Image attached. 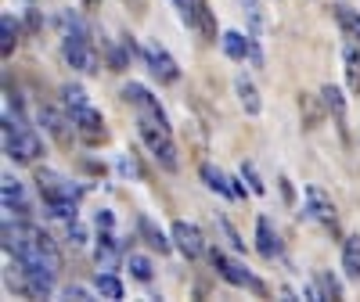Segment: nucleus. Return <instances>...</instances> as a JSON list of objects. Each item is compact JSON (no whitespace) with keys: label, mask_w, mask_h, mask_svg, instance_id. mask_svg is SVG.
<instances>
[{"label":"nucleus","mask_w":360,"mask_h":302,"mask_svg":"<svg viewBox=\"0 0 360 302\" xmlns=\"http://www.w3.org/2000/svg\"><path fill=\"white\" fill-rule=\"evenodd\" d=\"M123 101L137 108V130L148 144V151L155 155V162L169 173L180 169V159H176V144H173V133H169V123H166V115L159 108V101L148 94V90L141 83H130L123 86Z\"/></svg>","instance_id":"1"},{"label":"nucleus","mask_w":360,"mask_h":302,"mask_svg":"<svg viewBox=\"0 0 360 302\" xmlns=\"http://www.w3.org/2000/svg\"><path fill=\"white\" fill-rule=\"evenodd\" d=\"M37 184H40V195H44V205L51 209V216L76 220V202L83 198V188L69 184V180L58 176L54 169H37Z\"/></svg>","instance_id":"2"},{"label":"nucleus","mask_w":360,"mask_h":302,"mask_svg":"<svg viewBox=\"0 0 360 302\" xmlns=\"http://www.w3.org/2000/svg\"><path fill=\"white\" fill-rule=\"evenodd\" d=\"M4 155L15 159V162H33L40 155V137L29 130L22 119L15 115H4Z\"/></svg>","instance_id":"3"},{"label":"nucleus","mask_w":360,"mask_h":302,"mask_svg":"<svg viewBox=\"0 0 360 302\" xmlns=\"http://www.w3.org/2000/svg\"><path fill=\"white\" fill-rule=\"evenodd\" d=\"M62 54L65 62L79 72H98L101 58L94 51V44H90V33L86 29H69V33H62Z\"/></svg>","instance_id":"4"},{"label":"nucleus","mask_w":360,"mask_h":302,"mask_svg":"<svg viewBox=\"0 0 360 302\" xmlns=\"http://www.w3.org/2000/svg\"><path fill=\"white\" fill-rule=\"evenodd\" d=\"M209 263H213V270H217V274H220L227 284H234V288H249V291H256L259 298H266V284L256 281V277L249 274V266H245V263L227 259V256L217 252V249H209Z\"/></svg>","instance_id":"5"},{"label":"nucleus","mask_w":360,"mask_h":302,"mask_svg":"<svg viewBox=\"0 0 360 302\" xmlns=\"http://www.w3.org/2000/svg\"><path fill=\"white\" fill-rule=\"evenodd\" d=\"M72 123H76L79 140H86L90 147L108 144V130H105V119H101V112H98V108H90V105L72 108Z\"/></svg>","instance_id":"6"},{"label":"nucleus","mask_w":360,"mask_h":302,"mask_svg":"<svg viewBox=\"0 0 360 302\" xmlns=\"http://www.w3.org/2000/svg\"><path fill=\"white\" fill-rule=\"evenodd\" d=\"M141 54H144L148 69H152V76H155L159 83H176V79H180V65L173 62V54H169L162 44H155V40H152Z\"/></svg>","instance_id":"7"},{"label":"nucleus","mask_w":360,"mask_h":302,"mask_svg":"<svg viewBox=\"0 0 360 302\" xmlns=\"http://www.w3.org/2000/svg\"><path fill=\"white\" fill-rule=\"evenodd\" d=\"M307 213H310L317 223H324L328 230H332V237H339V216H335V205H332V198H328L317 184H310V188H307Z\"/></svg>","instance_id":"8"},{"label":"nucleus","mask_w":360,"mask_h":302,"mask_svg":"<svg viewBox=\"0 0 360 302\" xmlns=\"http://www.w3.org/2000/svg\"><path fill=\"white\" fill-rule=\"evenodd\" d=\"M184 25L195 29L202 44H217V15L209 11V0H191V11L184 15Z\"/></svg>","instance_id":"9"},{"label":"nucleus","mask_w":360,"mask_h":302,"mask_svg":"<svg viewBox=\"0 0 360 302\" xmlns=\"http://www.w3.org/2000/svg\"><path fill=\"white\" fill-rule=\"evenodd\" d=\"M40 123L58 140V147H72V137H79L76 133V123H72V119H65L58 108H40Z\"/></svg>","instance_id":"10"},{"label":"nucleus","mask_w":360,"mask_h":302,"mask_svg":"<svg viewBox=\"0 0 360 302\" xmlns=\"http://www.w3.org/2000/svg\"><path fill=\"white\" fill-rule=\"evenodd\" d=\"M173 241H176V249L184 252L188 259H198V256H205V252H209V249H205L202 230H198L195 223H184V220H176V223H173Z\"/></svg>","instance_id":"11"},{"label":"nucleus","mask_w":360,"mask_h":302,"mask_svg":"<svg viewBox=\"0 0 360 302\" xmlns=\"http://www.w3.org/2000/svg\"><path fill=\"white\" fill-rule=\"evenodd\" d=\"M321 101L328 108V115H335V126H339V137L349 144V126H346V98H342V90L339 86H321Z\"/></svg>","instance_id":"12"},{"label":"nucleus","mask_w":360,"mask_h":302,"mask_svg":"<svg viewBox=\"0 0 360 302\" xmlns=\"http://www.w3.org/2000/svg\"><path fill=\"white\" fill-rule=\"evenodd\" d=\"M256 249H259V256H263V259H274V256L281 252L278 230L270 227V220H266V216H259V220H256Z\"/></svg>","instance_id":"13"},{"label":"nucleus","mask_w":360,"mask_h":302,"mask_svg":"<svg viewBox=\"0 0 360 302\" xmlns=\"http://www.w3.org/2000/svg\"><path fill=\"white\" fill-rule=\"evenodd\" d=\"M94 263H98V270H115V266H119V241H115L108 230H101V237H98Z\"/></svg>","instance_id":"14"},{"label":"nucleus","mask_w":360,"mask_h":302,"mask_svg":"<svg viewBox=\"0 0 360 302\" xmlns=\"http://www.w3.org/2000/svg\"><path fill=\"white\" fill-rule=\"evenodd\" d=\"M4 209L8 213H15L18 220L29 216V205H25V195H22V184L15 176H4Z\"/></svg>","instance_id":"15"},{"label":"nucleus","mask_w":360,"mask_h":302,"mask_svg":"<svg viewBox=\"0 0 360 302\" xmlns=\"http://www.w3.org/2000/svg\"><path fill=\"white\" fill-rule=\"evenodd\" d=\"M234 90H238V101H242L245 115H259L263 101H259V90H256V83H252L249 76H238V79H234Z\"/></svg>","instance_id":"16"},{"label":"nucleus","mask_w":360,"mask_h":302,"mask_svg":"<svg viewBox=\"0 0 360 302\" xmlns=\"http://www.w3.org/2000/svg\"><path fill=\"white\" fill-rule=\"evenodd\" d=\"M137 230H141V237H144V245L152 249V252L166 256V252L173 249L169 241H166V234H162V230H159V227H155L152 220H148V216H141V220H137Z\"/></svg>","instance_id":"17"},{"label":"nucleus","mask_w":360,"mask_h":302,"mask_svg":"<svg viewBox=\"0 0 360 302\" xmlns=\"http://www.w3.org/2000/svg\"><path fill=\"white\" fill-rule=\"evenodd\" d=\"M220 44H224V54L231 58V62H245V58L252 54V40H245L242 33H234V29L220 37Z\"/></svg>","instance_id":"18"},{"label":"nucleus","mask_w":360,"mask_h":302,"mask_svg":"<svg viewBox=\"0 0 360 302\" xmlns=\"http://www.w3.org/2000/svg\"><path fill=\"white\" fill-rule=\"evenodd\" d=\"M342 270L353 281H360V234H349L342 241Z\"/></svg>","instance_id":"19"},{"label":"nucleus","mask_w":360,"mask_h":302,"mask_svg":"<svg viewBox=\"0 0 360 302\" xmlns=\"http://www.w3.org/2000/svg\"><path fill=\"white\" fill-rule=\"evenodd\" d=\"M328 108H324V101H317V98H310V94H299V115H303V126L307 130H317L321 126V115H324Z\"/></svg>","instance_id":"20"},{"label":"nucleus","mask_w":360,"mask_h":302,"mask_svg":"<svg viewBox=\"0 0 360 302\" xmlns=\"http://www.w3.org/2000/svg\"><path fill=\"white\" fill-rule=\"evenodd\" d=\"M332 11H335V22H339V29H342V37L353 40V44H360V15H356L353 8H346V4H339V8H332Z\"/></svg>","instance_id":"21"},{"label":"nucleus","mask_w":360,"mask_h":302,"mask_svg":"<svg viewBox=\"0 0 360 302\" xmlns=\"http://www.w3.org/2000/svg\"><path fill=\"white\" fill-rule=\"evenodd\" d=\"M18 47V22L11 15H0V54L11 58Z\"/></svg>","instance_id":"22"},{"label":"nucleus","mask_w":360,"mask_h":302,"mask_svg":"<svg viewBox=\"0 0 360 302\" xmlns=\"http://www.w3.org/2000/svg\"><path fill=\"white\" fill-rule=\"evenodd\" d=\"M98 295L108 298V302H119V298H123V281H119L112 270H101V274H98Z\"/></svg>","instance_id":"23"},{"label":"nucleus","mask_w":360,"mask_h":302,"mask_svg":"<svg viewBox=\"0 0 360 302\" xmlns=\"http://www.w3.org/2000/svg\"><path fill=\"white\" fill-rule=\"evenodd\" d=\"M346 83H349V94L360 98V51L356 47L346 51Z\"/></svg>","instance_id":"24"},{"label":"nucleus","mask_w":360,"mask_h":302,"mask_svg":"<svg viewBox=\"0 0 360 302\" xmlns=\"http://www.w3.org/2000/svg\"><path fill=\"white\" fill-rule=\"evenodd\" d=\"M202 180L209 188H213L217 195H227V198H234V188H231V180L220 173V169H213V166H202Z\"/></svg>","instance_id":"25"},{"label":"nucleus","mask_w":360,"mask_h":302,"mask_svg":"<svg viewBox=\"0 0 360 302\" xmlns=\"http://www.w3.org/2000/svg\"><path fill=\"white\" fill-rule=\"evenodd\" d=\"M317 291H321V298H328V302L342 298V284H339V277H335V274H328V270H321V274H317Z\"/></svg>","instance_id":"26"},{"label":"nucleus","mask_w":360,"mask_h":302,"mask_svg":"<svg viewBox=\"0 0 360 302\" xmlns=\"http://www.w3.org/2000/svg\"><path fill=\"white\" fill-rule=\"evenodd\" d=\"M127 266H130V274H134L137 281H152V259H144V256H130V259H127Z\"/></svg>","instance_id":"27"},{"label":"nucleus","mask_w":360,"mask_h":302,"mask_svg":"<svg viewBox=\"0 0 360 302\" xmlns=\"http://www.w3.org/2000/svg\"><path fill=\"white\" fill-rule=\"evenodd\" d=\"M242 176L249 180V191H252V195H266V184H263V180H259V173H256V169H252L249 162L242 166Z\"/></svg>","instance_id":"28"},{"label":"nucleus","mask_w":360,"mask_h":302,"mask_svg":"<svg viewBox=\"0 0 360 302\" xmlns=\"http://www.w3.org/2000/svg\"><path fill=\"white\" fill-rule=\"evenodd\" d=\"M245 11H249V22H252V33L263 29V15H259V0H245Z\"/></svg>","instance_id":"29"},{"label":"nucleus","mask_w":360,"mask_h":302,"mask_svg":"<svg viewBox=\"0 0 360 302\" xmlns=\"http://www.w3.org/2000/svg\"><path fill=\"white\" fill-rule=\"evenodd\" d=\"M65 105H69V108H79V105H86L83 86H65Z\"/></svg>","instance_id":"30"},{"label":"nucleus","mask_w":360,"mask_h":302,"mask_svg":"<svg viewBox=\"0 0 360 302\" xmlns=\"http://www.w3.org/2000/svg\"><path fill=\"white\" fill-rule=\"evenodd\" d=\"M278 188H281L285 205H295V191H292V180H288V176H281V180H278Z\"/></svg>","instance_id":"31"},{"label":"nucleus","mask_w":360,"mask_h":302,"mask_svg":"<svg viewBox=\"0 0 360 302\" xmlns=\"http://www.w3.org/2000/svg\"><path fill=\"white\" fill-rule=\"evenodd\" d=\"M123 4H127L137 18H144V15H148V0H123Z\"/></svg>","instance_id":"32"},{"label":"nucleus","mask_w":360,"mask_h":302,"mask_svg":"<svg viewBox=\"0 0 360 302\" xmlns=\"http://www.w3.org/2000/svg\"><path fill=\"white\" fill-rule=\"evenodd\" d=\"M25 25H29V33H40V11H25Z\"/></svg>","instance_id":"33"},{"label":"nucleus","mask_w":360,"mask_h":302,"mask_svg":"<svg viewBox=\"0 0 360 302\" xmlns=\"http://www.w3.org/2000/svg\"><path fill=\"white\" fill-rule=\"evenodd\" d=\"M220 227H224V234H227V237H231V245H234V249H245V241H242V237H238V234H234V227H231V223H227V220H224V223H220Z\"/></svg>","instance_id":"34"},{"label":"nucleus","mask_w":360,"mask_h":302,"mask_svg":"<svg viewBox=\"0 0 360 302\" xmlns=\"http://www.w3.org/2000/svg\"><path fill=\"white\" fill-rule=\"evenodd\" d=\"M65 298H79V302H86V298H90V291H86V288H72V284H69V288H65Z\"/></svg>","instance_id":"35"},{"label":"nucleus","mask_w":360,"mask_h":302,"mask_svg":"<svg viewBox=\"0 0 360 302\" xmlns=\"http://www.w3.org/2000/svg\"><path fill=\"white\" fill-rule=\"evenodd\" d=\"M98 230H112V213H98Z\"/></svg>","instance_id":"36"},{"label":"nucleus","mask_w":360,"mask_h":302,"mask_svg":"<svg viewBox=\"0 0 360 302\" xmlns=\"http://www.w3.org/2000/svg\"><path fill=\"white\" fill-rule=\"evenodd\" d=\"M83 8H86V11H98V8H101V0H83Z\"/></svg>","instance_id":"37"}]
</instances>
